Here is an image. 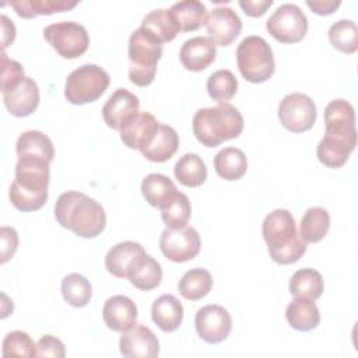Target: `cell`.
I'll return each mask as SVG.
<instances>
[{"label": "cell", "instance_id": "1", "mask_svg": "<svg viewBox=\"0 0 358 358\" xmlns=\"http://www.w3.org/2000/svg\"><path fill=\"white\" fill-rule=\"evenodd\" d=\"M324 137L316 148L317 159L327 168L343 166L357 145L354 106L337 98L324 109Z\"/></svg>", "mask_w": 358, "mask_h": 358}, {"label": "cell", "instance_id": "2", "mask_svg": "<svg viewBox=\"0 0 358 358\" xmlns=\"http://www.w3.org/2000/svg\"><path fill=\"white\" fill-rule=\"evenodd\" d=\"M57 222L81 238H95L106 227L103 207L87 194L69 190L62 193L55 204Z\"/></svg>", "mask_w": 358, "mask_h": 358}, {"label": "cell", "instance_id": "3", "mask_svg": "<svg viewBox=\"0 0 358 358\" xmlns=\"http://www.w3.org/2000/svg\"><path fill=\"white\" fill-rule=\"evenodd\" d=\"M49 164L42 158H18L15 178L8 190L10 201L17 210L29 213L43 207L48 200L50 179Z\"/></svg>", "mask_w": 358, "mask_h": 358}, {"label": "cell", "instance_id": "4", "mask_svg": "<svg viewBox=\"0 0 358 358\" xmlns=\"http://www.w3.org/2000/svg\"><path fill=\"white\" fill-rule=\"evenodd\" d=\"M262 234L273 262L278 264L295 263L306 252V243L299 236L295 218L288 210L275 208L268 213L262 224Z\"/></svg>", "mask_w": 358, "mask_h": 358}, {"label": "cell", "instance_id": "5", "mask_svg": "<svg viewBox=\"0 0 358 358\" xmlns=\"http://www.w3.org/2000/svg\"><path fill=\"white\" fill-rule=\"evenodd\" d=\"M193 134L206 147H217L227 140L241 136L243 116L231 103H218L211 108H200L192 120Z\"/></svg>", "mask_w": 358, "mask_h": 358}, {"label": "cell", "instance_id": "6", "mask_svg": "<svg viewBox=\"0 0 358 358\" xmlns=\"http://www.w3.org/2000/svg\"><path fill=\"white\" fill-rule=\"evenodd\" d=\"M129 78L138 87L150 85L157 73V64L162 56V43L143 27L131 32L129 38Z\"/></svg>", "mask_w": 358, "mask_h": 358}, {"label": "cell", "instance_id": "7", "mask_svg": "<svg viewBox=\"0 0 358 358\" xmlns=\"http://www.w3.org/2000/svg\"><path fill=\"white\" fill-rule=\"evenodd\" d=\"M236 64L249 83L267 81L275 69L271 46L259 35H249L236 48Z\"/></svg>", "mask_w": 358, "mask_h": 358}, {"label": "cell", "instance_id": "8", "mask_svg": "<svg viewBox=\"0 0 358 358\" xmlns=\"http://www.w3.org/2000/svg\"><path fill=\"white\" fill-rule=\"evenodd\" d=\"M109 74L96 64H83L73 70L64 85V96L73 105H84L99 99L109 85Z\"/></svg>", "mask_w": 358, "mask_h": 358}, {"label": "cell", "instance_id": "9", "mask_svg": "<svg viewBox=\"0 0 358 358\" xmlns=\"http://www.w3.org/2000/svg\"><path fill=\"white\" fill-rule=\"evenodd\" d=\"M43 38L64 59L80 57L90 45L85 27L76 21H59L45 27Z\"/></svg>", "mask_w": 358, "mask_h": 358}, {"label": "cell", "instance_id": "10", "mask_svg": "<svg viewBox=\"0 0 358 358\" xmlns=\"http://www.w3.org/2000/svg\"><path fill=\"white\" fill-rule=\"evenodd\" d=\"M268 34L281 43H296L308 31V18L294 3L281 4L266 21Z\"/></svg>", "mask_w": 358, "mask_h": 358}, {"label": "cell", "instance_id": "11", "mask_svg": "<svg viewBox=\"0 0 358 358\" xmlns=\"http://www.w3.org/2000/svg\"><path fill=\"white\" fill-rule=\"evenodd\" d=\"M316 105L313 99L302 92L285 95L278 106L280 123L292 133L308 131L316 122Z\"/></svg>", "mask_w": 358, "mask_h": 358}, {"label": "cell", "instance_id": "12", "mask_svg": "<svg viewBox=\"0 0 358 358\" xmlns=\"http://www.w3.org/2000/svg\"><path fill=\"white\" fill-rule=\"evenodd\" d=\"M201 248L199 232L193 227H183L162 231L159 249L162 255L173 263H185L194 259Z\"/></svg>", "mask_w": 358, "mask_h": 358}, {"label": "cell", "instance_id": "13", "mask_svg": "<svg viewBox=\"0 0 358 358\" xmlns=\"http://www.w3.org/2000/svg\"><path fill=\"white\" fill-rule=\"evenodd\" d=\"M194 326L201 340L208 344H218L229 336L232 330V317L224 306L210 303L196 312Z\"/></svg>", "mask_w": 358, "mask_h": 358}, {"label": "cell", "instance_id": "14", "mask_svg": "<svg viewBox=\"0 0 358 358\" xmlns=\"http://www.w3.org/2000/svg\"><path fill=\"white\" fill-rule=\"evenodd\" d=\"M119 350L127 358H155L159 354V341L150 327L136 323L122 331Z\"/></svg>", "mask_w": 358, "mask_h": 358}, {"label": "cell", "instance_id": "15", "mask_svg": "<svg viewBox=\"0 0 358 358\" xmlns=\"http://www.w3.org/2000/svg\"><path fill=\"white\" fill-rule=\"evenodd\" d=\"M206 28L208 38L218 46L231 45L242 31V20L231 7H215L210 11Z\"/></svg>", "mask_w": 358, "mask_h": 358}, {"label": "cell", "instance_id": "16", "mask_svg": "<svg viewBox=\"0 0 358 358\" xmlns=\"http://www.w3.org/2000/svg\"><path fill=\"white\" fill-rule=\"evenodd\" d=\"M159 122L150 112H137L119 130L120 140L131 150H143L155 136Z\"/></svg>", "mask_w": 358, "mask_h": 358}, {"label": "cell", "instance_id": "17", "mask_svg": "<svg viewBox=\"0 0 358 358\" xmlns=\"http://www.w3.org/2000/svg\"><path fill=\"white\" fill-rule=\"evenodd\" d=\"M138 98L126 88H117L105 102L102 108V117L106 126L120 130L122 126L138 112Z\"/></svg>", "mask_w": 358, "mask_h": 358}, {"label": "cell", "instance_id": "18", "mask_svg": "<svg viewBox=\"0 0 358 358\" xmlns=\"http://www.w3.org/2000/svg\"><path fill=\"white\" fill-rule=\"evenodd\" d=\"M3 102L13 116H29L39 105L38 84L34 78L25 77L17 87L3 92Z\"/></svg>", "mask_w": 358, "mask_h": 358}, {"label": "cell", "instance_id": "19", "mask_svg": "<svg viewBox=\"0 0 358 358\" xmlns=\"http://www.w3.org/2000/svg\"><path fill=\"white\" fill-rule=\"evenodd\" d=\"M215 43L208 36H193L183 42L179 59L186 70L201 71L215 60Z\"/></svg>", "mask_w": 358, "mask_h": 358}, {"label": "cell", "instance_id": "20", "mask_svg": "<svg viewBox=\"0 0 358 358\" xmlns=\"http://www.w3.org/2000/svg\"><path fill=\"white\" fill-rule=\"evenodd\" d=\"M102 319L110 330L124 331L136 324L137 306L126 295H113L103 303Z\"/></svg>", "mask_w": 358, "mask_h": 358}, {"label": "cell", "instance_id": "21", "mask_svg": "<svg viewBox=\"0 0 358 358\" xmlns=\"http://www.w3.org/2000/svg\"><path fill=\"white\" fill-rule=\"evenodd\" d=\"M144 248L134 241H124L113 245L105 256L106 270L117 277L127 278L133 263L144 253Z\"/></svg>", "mask_w": 358, "mask_h": 358}, {"label": "cell", "instance_id": "22", "mask_svg": "<svg viewBox=\"0 0 358 358\" xmlns=\"http://www.w3.org/2000/svg\"><path fill=\"white\" fill-rule=\"evenodd\" d=\"M151 317L162 331H175L182 324L183 306L175 295L164 294L152 302Z\"/></svg>", "mask_w": 358, "mask_h": 358}, {"label": "cell", "instance_id": "23", "mask_svg": "<svg viewBox=\"0 0 358 358\" xmlns=\"http://www.w3.org/2000/svg\"><path fill=\"white\" fill-rule=\"evenodd\" d=\"M179 147V134L178 131L164 123H159V127L154 138L143 148L140 152L143 157L151 162H165L178 151Z\"/></svg>", "mask_w": 358, "mask_h": 358}, {"label": "cell", "instance_id": "24", "mask_svg": "<svg viewBox=\"0 0 358 358\" xmlns=\"http://www.w3.org/2000/svg\"><path fill=\"white\" fill-rule=\"evenodd\" d=\"M287 322L298 331H310L320 323V312L313 299L295 296L285 309Z\"/></svg>", "mask_w": 358, "mask_h": 358}, {"label": "cell", "instance_id": "25", "mask_svg": "<svg viewBox=\"0 0 358 358\" xmlns=\"http://www.w3.org/2000/svg\"><path fill=\"white\" fill-rule=\"evenodd\" d=\"M129 281L141 291H151L161 284L162 268L161 264L148 253H143L131 266Z\"/></svg>", "mask_w": 358, "mask_h": 358}, {"label": "cell", "instance_id": "26", "mask_svg": "<svg viewBox=\"0 0 358 358\" xmlns=\"http://www.w3.org/2000/svg\"><path fill=\"white\" fill-rule=\"evenodd\" d=\"M15 152L18 158L32 157L52 162L55 157V147L45 133L39 130H28L20 134L15 143Z\"/></svg>", "mask_w": 358, "mask_h": 358}, {"label": "cell", "instance_id": "27", "mask_svg": "<svg viewBox=\"0 0 358 358\" xmlns=\"http://www.w3.org/2000/svg\"><path fill=\"white\" fill-rule=\"evenodd\" d=\"M169 11L179 25L180 32L196 31L206 25L207 21V8L199 0H182L173 3L169 7Z\"/></svg>", "mask_w": 358, "mask_h": 358}, {"label": "cell", "instance_id": "28", "mask_svg": "<svg viewBox=\"0 0 358 358\" xmlns=\"http://www.w3.org/2000/svg\"><path fill=\"white\" fill-rule=\"evenodd\" d=\"M214 169L225 180H238L248 171L246 155L236 147H225L215 154Z\"/></svg>", "mask_w": 358, "mask_h": 358}, {"label": "cell", "instance_id": "29", "mask_svg": "<svg viewBox=\"0 0 358 358\" xmlns=\"http://www.w3.org/2000/svg\"><path fill=\"white\" fill-rule=\"evenodd\" d=\"M330 228L329 211L323 207H310L302 215L299 224V236L305 243L320 242Z\"/></svg>", "mask_w": 358, "mask_h": 358}, {"label": "cell", "instance_id": "30", "mask_svg": "<svg viewBox=\"0 0 358 358\" xmlns=\"http://www.w3.org/2000/svg\"><path fill=\"white\" fill-rule=\"evenodd\" d=\"M176 192L175 183L162 173H150L141 182L143 197L150 206L159 210Z\"/></svg>", "mask_w": 358, "mask_h": 358}, {"label": "cell", "instance_id": "31", "mask_svg": "<svg viewBox=\"0 0 358 358\" xmlns=\"http://www.w3.org/2000/svg\"><path fill=\"white\" fill-rule=\"evenodd\" d=\"M175 178L187 187H199L207 179V166L201 157L193 152L183 154L173 166Z\"/></svg>", "mask_w": 358, "mask_h": 358}, {"label": "cell", "instance_id": "32", "mask_svg": "<svg viewBox=\"0 0 358 358\" xmlns=\"http://www.w3.org/2000/svg\"><path fill=\"white\" fill-rule=\"evenodd\" d=\"M288 288L294 296L316 301L323 294L324 282L322 274L317 270L306 267L296 270L292 274Z\"/></svg>", "mask_w": 358, "mask_h": 358}, {"label": "cell", "instance_id": "33", "mask_svg": "<svg viewBox=\"0 0 358 358\" xmlns=\"http://www.w3.org/2000/svg\"><path fill=\"white\" fill-rule=\"evenodd\" d=\"M140 27L151 32L161 43L171 42L180 32V28L172 17L169 8H157L150 11L143 18Z\"/></svg>", "mask_w": 358, "mask_h": 358}, {"label": "cell", "instance_id": "34", "mask_svg": "<svg viewBox=\"0 0 358 358\" xmlns=\"http://www.w3.org/2000/svg\"><path fill=\"white\" fill-rule=\"evenodd\" d=\"M179 292L185 299L199 301L204 298L213 288V277L208 270L196 267L187 270L178 284Z\"/></svg>", "mask_w": 358, "mask_h": 358}, {"label": "cell", "instance_id": "35", "mask_svg": "<svg viewBox=\"0 0 358 358\" xmlns=\"http://www.w3.org/2000/svg\"><path fill=\"white\" fill-rule=\"evenodd\" d=\"M77 0H17L11 1V7L22 18H32L36 15H49L74 8Z\"/></svg>", "mask_w": 358, "mask_h": 358}, {"label": "cell", "instance_id": "36", "mask_svg": "<svg viewBox=\"0 0 358 358\" xmlns=\"http://www.w3.org/2000/svg\"><path fill=\"white\" fill-rule=\"evenodd\" d=\"M192 214V207L189 197L182 193L176 192L161 208V217L165 222L166 228L176 229L183 228L187 225Z\"/></svg>", "mask_w": 358, "mask_h": 358}, {"label": "cell", "instance_id": "37", "mask_svg": "<svg viewBox=\"0 0 358 358\" xmlns=\"http://www.w3.org/2000/svg\"><path fill=\"white\" fill-rule=\"evenodd\" d=\"M62 295L69 305L74 308H83L91 301V296H92L91 282L83 274H78V273L67 274L62 280Z\"/></svg>", "mask_w": 358, "mask_h": 358}, {"label": "cell", "instance_id": "38", "mask_svg": "<svg viewBox=\"0 0 358 358\" xmlns=\"http://www.w3.org/2000/svg\"><path fill=\"white\" fill-rule=\"evenodd\" d=\"M329 41L343 53H354L358 49V28L352 20H338L329 28Z\"/></svg>", "mask_w": 358, "mask_h": 358}, {"label": "cell", "instance_id": "39", "mask_svg": "<svg viewBox=\"0 0 358 358\" xmlns=\"http://www.w3.org/2000/svg\"><path fill=\"white\" fill-rule=\"evenodd\" d=\"M238 90V80L231 70H217L207 80V92L218 103H227Z\"/></svg>", "mask_w": 358, "mask_h": 358}, {"label": "cell", "instance_id": "40", "mask_svg": "<svg viewBox=\"0 0 358 358\" xmlns=\"http://www.w3.org/2000/svg\"><path fill=\"white\" fill-rule=\"evenodd\" d=\"M3 357H36V344L25 331H10L3 340Z\"/></svg>", "mask_w": 358, "mask_h": 358}, {"label": "cell", "instance_id": "41", "mask_svg": "<svg viewBox=\"0 0 358 358\" xmlns=\"http://www.w3.org/2000/svg\"><path fill=\"white\" fill-rule=\"evenodd\" d=\"M25 78L24 67L17 60L10 59L3 50L1 55V94L13 90Z\"/></svg>", "mask_w": 358, "mask_h": 358}, {"label": "cell", "instance_id": "42", "mask_svg": "<svg viewBox=\"0 0 358 358\" xmlns=\"http://www.w3.org/2000/svg\"><path fill=\"white\" fill-rule=\"evenodd\" d=\"M66 355L64 344L55 336L45 334L36 344V357H56L63 358Z\"/></svg>", "mask_w": 358, "mask_h": 358}, {"label": "cell", "instance_id": "43", "mask_svg": "<svg viewBox=\"0 0 358 358\" xmlns=\"http://www.w3.org/2000/svg\"><path fill=\"white\" fill-rule=\"evenodd\" d=\"M0 239H1V264H4L17 252L18 234L13 227H1L0 228Z\"/></svg>", "mask_w": 358, "mask_h": 358}, {"label": "cell", "instance_id": "44", "mask_svg": "<svg viewBox=\"0 0 358 358\" xmlns=\"http://www.w3.org/2000/svg\"><path fill=\"white\" fill-rule=\"evenodd\" d=\"M238 4L249 17H260L273 4V0H239Z\"/></svg>", "mask_w": 358, "mask_h": 358}, {"label": "cell", "instance_id": "45", "mask_svg": "<svg viewBox=\"0 0 358 358\" xmlns=\"http://www.w3.org/2000/svg\"><path fill=\"white\" fill-rule=\"evenodd\" d=\"M340 0H306V6L317 15H329L340 7Z\"/></svg>", "mask_w": 358, "mask_h": 358}, {"label": "cell", "instance_id": "46", "mask_svg": "<svg viewBox=\"0 0 358 358\" xmlns=\"http://www.w3.org/2000/svg\"><path fill=\"white\" fill-rule=\"evenodd\" d=\"M1 28H3V50H4L15 39V27L6 14H1Z\"/></svg>", "mask_w": 358, "mask_h": 358}]
</instances>
